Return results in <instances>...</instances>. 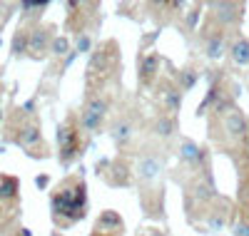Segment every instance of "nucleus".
<instances>
[{
    "label": "nucleus",
    "instance_id": "nucleus-3",
    "mask_svg": "<svg viewBox=\"0 0 249 236\" xmlns=\"http://www.w3.org/2000/svg\"><path fill=\"white\" fill-rule=\"evenodd\" d=\"M219 119H222V132H224L227 139H232V142H244V139L249 137V119L244 117L242 110H237V107H234L232 112L222 115Z\"/></svg>",
    "mask_w": 249,
    "mask_h": 236
},
{
    "label": "nucleus",
    "instance_id": "nucleus-28",
    "mask_svg": "<svg viewBox=\"0 0 249 236\" xmlns=\"http://www.w3.org/2000/svg\"><path fill=\"white\" fill-rule=\"evenodd\" d=\"M142 236H144V234H142Z\"/></svg>",
    "mask_w": 249,
    "mask_h": 236
},
{
    "label": "nucleus",
    "instance_id": "nucleus-9",
    "mask_svg": "<svg viewBox=\"0 0 249 236\" xmlns=\"http://www.w3.org/2000/svg\"><path fill=\"white\" fill-rule=\"evenodd\" d=\"M53 30L50 28H45V25H37L35 30H30V48H28V52L33 55V57H43L45 52H50V48H53Z\"/></svg>",
    "mask_w": 249,
    "mask_h": 236
},
{
    "label": "nucleus",
    "instance_id": "nucleus-12",
    "mask_svg": "<svg viewBox=\"0 0 249 236\" xmlns=\"http://www.w3.org/2000/svg\"><path fill=\"white\" fill-rule=\"evenodd\" d=\"M15 142L23 147V149H35L43 144V135H40V127L37 124H23L15 135Z\"/></svg>",
    "mask_w": 249,
    "mask_h": 236
},
{
    "label": "nucleus",
    "instance_id": "nucleus-27",
    "mask_svg": "<svg viewBox=\"0 0 249 236\" xmlns=\"http://www.w3.org/2000/svg\"><path fill=\"white\" fill-rule=\"evenodd\" d=\"M53 236H60V234H53Z\"/></svg>",
    "mask_w": 249,
    "mask_h": 236
},
{
    "label": "nucleus",
    "instance_id": "nucleus-26",
    "mask_svg": "<svg viewBox=\"0 0 249 236\" xmlns=\"http://www.w3.org/2000/svg\"><path fill=\"white\" fill-rule=\"evenodd\" d=\"M0 122H3V110H0Z\"/></svg>",
    "mask_w": 249,
    "mask_h": 236
},
{
    "label": "nucleus",
    "instance_id": "nucleus-13",
    "mask_svg": "<svg viewBox=\"0 0 249 236\" xmlns=\"http://www.w3.org/2000/svg\"><path fill=\"white\" fill-rule=\"evenodd\" d=\"M157 70H160V55L147 52L140 60V84H150L157 77Z\"/></svg>",
    "mask_w": 249,
    "mask_h": 236
},
{
    "label": "nucleus",
    "instance_id": "nucleus-21",
    "mask_svg": "<svg viewBox=\"0 0 249 236\" xmlns=\"http://www.w3.org/2000/svg\"><path fill=\"white\" fill-rule=\"evenodd\" d=\"M50 52H53L55 57H65V55H70V40H68V37H55Z\"/></svg>",
    "mask_w": 249,
    "mask_h": 236
},
{
    "label": "nucleus",
    "instance_id": "nucleus-10",
    "mask_svg": "<svg viewBox=\"0 0 249 236\" xmlns=\"http://www.w3.org/2000/svg\"><path fill=\"white\" fill-rule=\"evenodd\" d=\"M110 137H112V142H115L117 149H124V147L132 142V137H135V124H132V119H130V117L115 119V124L110 127Z\"/></svg>",
    "mask_w": 249,
    "mask_h": 236
},
{
    "label": "nucleus",
    "instance_id": "nucleus-24",
    "mask_svg": "<svg viewBox=\"0 0 249 236\" xmlns=\"http://www.w3.org/2000/svg\"><path fill=\"white\" fill-rule=\"evenodd\" d=\"M234 236H249V221L247 219L234 224Z\"/></svg>",
    "mask_w": 249,
    "mask_h": 236
},
{
    "label": "nucleus",
    "instance_id": "nucleus-15",
    "mask_svg": "<svg viewBox=\"0 0 249 236\" xmlns=\"http://www.w3.org/2000/svg\"><path fill=\"white\" fill-rule=\"evenodd\" d=\"M230 57L234 65L239 67H247L249 65V40L247 37H237L232 45H230Z\"/></svg>",
    "mask_w": 249,
    "mask_h": 236
},
{
    "label": "nucleus",
    "instance_id": "nucleus-5",
    "mask_svg": "<svg viewBox=\"0 0 249 236\" xmlns=\"http://www.w3.org/2000/svg\"><path fill=\"white\" fill-rule=\"evenodd\" d=\"M162 169H164V162H162V157L160 154H155V152H150V154H142L140 157V162H137V177H140V182L142 184H152L160 174H162Z\"/></svg>",
    "mask_w": 249,
    "mask_h": 236
},
{
    "label": "nucleus",
    "instance_id": "nucleus-11",
    "mask_svg": "<svg viewBox=\"0 0 249 236\" xmlns=\"http://www.w3.org/2000/svg\"><path fill=\"white\" fill-rule=\"evenodd\" d=\"M177 117H172V115H167V112H162V115H157L155 119H152V135L157 137V139H172L175 135H177Z\"/></svg>",
    "mask_w": 249,
    "mask_h": 236
},
{
    "label": "nucleus",
    "instance_id": "nucleus-6",
    "mask_svg": "<svg viewBox=\"0 0 249 236\" xmlns=\"http://www.w3.org/2000/svg\"><path fill=\"white\" fill-rule=\"evenodd\" d=\"M210 10H214V20L222 30L227 28H237L242 20V5L237 3H210Z\"/></svg>",
    "mask_w": 249,
    "mask_h": 236
},
{
    "label": "nucleus",
    "instance_id": "nucleus-23",
    "mask_svg": "<svg viewBox=\"0 0 249 236\" xmlns=\"http://www.w3.org/2000/svg\"><path fill=\"white\" fill-rule=\"evenodd\" d=\"M90 48H92V37L90 35H80L77 45H75V52H90Z\"/></svg>",
    "mask_w": 249,
    "mask_h": 236
},
{
    "label": "nucleus",
    "instance_id": "nucleus-22",
    "mask_svg": "<svg viewBox=\"0 0 249 236\" xmlns=\"http://www.w3.org/2000/svg\"><path fill=\"white\" fill-rule=\"evenodd\" d=\"M199 17H202V5H195L190 13L184 15V25H187V30H195L197 23H199Z\"/></svg>",
    "mask_w": 249,
    "mask_h": 236
},
{
    "label": "nucleus",
    "instance_id": "nucleus-7",
    "mask_svg": "<svg viewBox=\"0 0 249 236\" xmlns=\"http://www.w3.org/2000/svg\"><path fill=\"white\" fill-rule=\"evenodd\" d=\"M179 159H182L184 167H190V169H202L204 162H207V149L199 147L192 139H182L179 142Z\"/></svg>",
    "mask_w": 249,
    "mask_h": 236
},
{
    "label": "nucleus",
    "instance_id": "nucleus-2",
    "mask_svg": "<svg viewBox=\"0 0 249 236\" xmlns=\"http://www.w3.org/2000/svg\"><path fill=\"white\" fill-rule=\"evenodd\" d=\"M57 144H60V164L68 167L80 154V130L72 122L57 127Z\"/></svg>",
    "mask_w": 249,
    "mask_h": 236
},
{
    "label": "nucleus",
    "instance_id": "nucleus-17",
    "mask_svg": "<svg viewBox=\"0 0 249 236\" xmlns=\"http://www.w3.org/2000/svg\"><path fill=\"white\" fill-rule=\"evenodd\" d=\"M102 229H105V234L107 231H122V217L112 209H105L97 219V231H102Z\"/></svg>",
    "mask_w": 249,
    "mask_h": 236
},
{
    "label": "nucleus",
    "instance_id": "nucleus-8",
    "mask_svg": "<svg viewBox=\"0 0 249 236\" xmlns=\"http://www.w3.org/2000/svg\"><path fill=\"white\" fill-rule=\"evenodd\" d=\"M224 30H210L207 35H202V52L207 60H219L224 57V52L230 50L227 48V37L222 35Z\"/></svg>",
    "mask_w": 249,
    "mask_h": 236
},
{
    "label": "nucleus",
    "instance_id": "nucleus-16",
    "mask_svg": "<svg viewBox=\"0 0 249 236\" xmlns=\"http://www.w3.org/2000/svg\"><path fill=\"white\" fill-rule=\"evenodd\" d=\"M102 124H105V117H100V115L85 110V107L80 110V130H85V132L95 135V132L102 130Z\"/></svg>",
    "mask_w": 249,
    "mask_h": 236
},
{
    "label": "nucleus",
    "instance_id": "nucleus-18",
    "mask_svg": "<svg viewBox=\"0 0 249 236\" xmlns=\"http://www.w3.org/2000/svg\"><path fill=\"white\" fill-rule=\"evenodd\" d=\"M82 107H85V110H90V112H95V115H100V117H107V112H110V100H107L105 95H90Z\"/></svg>",
    "mask_w": 249,
    "mask_h": 236
},
{
    "label": "nucleus",
    "instance_id": "nucleus-1",
    "mask_svg": "<svg viewBox=\"0 0 249 236\" xmlns=\"http://www.w3.org/2000/svg\"><path fill=\"white\" fill-rule=\"evenodd\" d=\"M53 217L60 226H70L88 214V186L82 179H70L50 197Z\"/></svg>",
    "mask_w": 249,
    "mask_h": 236
},
{
    "label": "nucleus",
    "instance_id": "nucleus-14",
    "mask_svg": "<svg viewBox=\"0 0 249 236\" xmlns=\"http://www.w3.org/2000/svg\"><path fill=\"white\" fill-rule=\"evenodd\" d=\"M197 80H199V72H197L192 65L179 67V70L175 72V84L179 87V92H182V95H184V92H190V90H195Z\"/></svg>",
    "mask_w": 249,
    "mask_h": 236
},
{
    "label": "nucleus",
    "instance_id": "nucleus-25",
    "mask_svg": "<svg viewBox=\"0 0 249 236\" xmlns=\"http://www.w3.org/2000/svg\"><path fill=\"white\" fill-rule=\"evenodd\" d=\"M35 184H37V186H45V184H48V177H37Z\"/></svg>",
    "mask_w": 249,
    "mask_h": 236
},
{
    "label": "nucleus",
    "instance_id": "nucleus-19",
    "mask_svg": "<svg viewBox=\"0 0 249 236\" xmlns=\"http://www.w3.org/2000/svg\"><path fill=\"white\" fill-rule=\"evenodd\" d=\"M28 48H30V33L28 30H18L15 37H13V55H18V57L25 55Z\"/></svg>",
    "mask_w": 249,
    "mask_h": 236
},
{
    "label": "nucleus",
    "instance_id": "nucleus-20",
    "mask_svg": "<svg viewBox=\"0 0 249 236\" xmlns=\"http://www.w3.org/2000/svg\"><path fill=\"white\" fill-rule=\"evenodd\" d=\"M18 197V182L13 177H3L0 179V202H10Z\"/></svg>",
    "mask_w": 249,
    "mask_h": 236
},
{
    "label": "nucleus",
    "instance_id": "nucleus-4",
    "mask_svg": "<svg viewBox=\"0 0 249 236\" xmlns=\"http://www.w3.org/2000/svg\"><path fill=\"white\" fill-rule=\"evenodd\" d=\"M157 97H160V102L164 107V112L177 117V112L182 110V92H179V87L175 84V80H160Z\"/></svg>",
    "mask_w": 249,
    "mask_h": 236
}]
</instances>
